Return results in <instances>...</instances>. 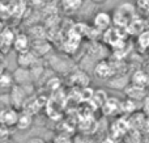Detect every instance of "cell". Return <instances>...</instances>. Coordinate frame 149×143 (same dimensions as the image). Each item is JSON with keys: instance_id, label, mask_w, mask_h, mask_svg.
<instances>
[{"instance_id": "cell-3", "label": "cell", "mask_w": 149, "mask_h": 143, "mask_svg": "<svg viewBox=\"0 0 149 143\" xmlns=\"http://www.w3.org/2000/svg\"><path fill=\"white\" fill-rule=\"evenodd\" d=\"M114 74H115V70L109 60L102 59L94 66V75L100 79H111Z\"/></svg>"}, {"instance_id": "cell-2", "label": "cell", "mask_w": 149, "mask_h": 143, "mask_svg": "<svg viewBox=\"0 0 149 143\" xmlns=\"http://www.w3.org/2000/svg\"><path fill=\"white\" fill-rule=\"evenodd\" d=\"M18 117H20V112L16 110L15 107L3 108L1 112H0V122L4 126L16 128L18 122Z\"/></svg>"}, {"instance_id": "cell-19", "label": "cell", "mask_w": 149, "mask_h": 143, "mask_svg": "<svg viewBox=\"0 0 149 143\" xmlns=\"http://www.w3.org/2000/svg\"><path fill=\"white\" fill-rule=\"evenodd\" d=\"M73 143H95V141L90 137H77Z\"/></svg>"}, {"instance_id": "cell-13", "label": "cell", "mask_w": 149, "mask_h": 143, "mask_svg": "<svg viewBox=\"0 0 149 143\" xmlns=\"http://www.w3.org/2000/svg\"><path fill=\"white\" fill-rule=\"evenodd\" d=\"M84 0H60L62 8L65 13H73L77 12L82 7Z\"/></svg>"}, {"instance_id": "cell-4", "label": "cell", "mask_w": 149, "mask_h": 143, "mask_svg": "<svg viewBox=\"0 0 149 143\" xmlns=\"http://www.w3.org/2000/svg\"><path fill=\"white\" fill-rule=\"evenodd\" d=\"M148 89L144 88V87H139L136 84H132L130 83L128 86L126 87L124 89V93H126L127 99H132V100H136V101H143L145 99V96L148 95Z\"/></svg>"}, {"instance_id": "cell-20", "label": "cell", "mask_w": 149, "mask_h": 143, "mask_svg": "<svg viewBox=\"0 0 149 143\" xmlns=\"http://www.w3.org/2000/svg\"><path fill=\"white\" fill-rule=\"evenodd\" d=\"M25 143H46V142H45V139L39 138V137H33V138H29Z\"/></svg>"}, {"instance_id": "cell-21", "label": "cell", "mask_w": 149, "mask_h": 143, "mask_svg": "<svg viewBox=\"0 0 149 143\" xmlns=\"http://www.w3.org/2000/svg\"><path fill=\"white\" fill-rule=\"evenodd\" d=\"M29 3H30V5H34V7H41V5H43L47 1V0H28Z\"/></svg>"}, {"instance_id": "cell-9", "label": "cell", "mask_w": 149, "mask_h": 143, "mask_svg": "<svg viewBox=\"0 0 149 143\" xmlns=\"http://www.w3.org/2000/svg\"><path fill=\"white\" fill-rule=\"evenodd\" d=\"M13 76H15L16 84L25 86V84H29L31 81V70L30 68H25V67H18L13 72Z\"/></svg>"}, {"instance_id": "cell-22", "label": "cell", "mask_w": 149, "mask_h": 143, "mask_svg": "<svg viewBox=\"0 0 149 143\" xmlns=\"http://www.w3.org/2000/svg\"><path fill=\"white\" fill-rule=\"evenodd\" d=\"M101 143H115V138L114 137H107V138H103Z\"/></svg>"}, {"instance_id": "cell-15", "label": "cell", "mask_w": 149, "mask_h": 143, "mask_svg": "<svg viewBox=\"0 0 149 143\" xmlns=\"http://www.w3.org/2000/svg\"><path fill=\"white\" fill-rule=\"evenodd\" d=\"M137 45L143 50L149 49V29H144L141 33L137 34Z\"/></svg>"}, {"instance_id": "cell-24", "label": "cell", "mask_w": 149, "mask_h": 143, "mask_svg": "<svg viewBox=\"0 0 149 143\" xmlns=\"http://www.w3.org/2000/svg\"><path fill=\"white\" fill-rule=\"evenodd\" d=\"M1 143H12V141H10V138L9 139H1Z\"/></svg>"}, {"instance_id": "cell-7", "label": "cell", "mask_w": 149, "mask_h": 143, "mask_svg": "<svg viewBox=\"0 0 149 143\" xmlns=\"http://www.w3.org/2000/svg\"><path fill=\"white\" fill-rule=\"evenodd\" d=\"M15 38H16V33L13 32V29H10L9 26H5L1 30V36H0L3 53H7V51H9L10 49H13Z\"/></svg>"}, {"instance_id": "cell-17", "label": "cell", "mask_w": 149, "mask_h": 143, "mask_svg": "<svg viewBox=\"0 0 149 143\" xmlns=\"http://www.w3.org/2000/svg\"><path fill=\"white\" fill-rule=\"evenodd\" d=\"M74 139L71 138L68 134H64V133H59L54 137L52 139V143H73Z\"/></svg>"}, {"instance_id": "cell-11", "label": "cell", "mask_w": 149, "mask_h": 143, "mask_svg": "<svg viewBox=\"0 0 149 143\" xmlns=\"http://www.w3.org/2000/svg\"><path fill=\"white\" fill-rule=\"evenodd\" d=\"M50 49H51L50 43L47 41H45V39H42V38L36 39V41L31 42V50H33L38 57H42V55L47 54V53L50 51Z\"/></svg>"}, {"instance_id": "cell-23", "label": "cell", "mask_w": 149, "mask_h": 143, "mask_svg": "<svg viewBox=\"0 0 149 143\" xmlns=\"http://www.w3.org/2000/svg\"><path fill=\"white\" fill-rule=\"evenodd\" d=\"M92 3H94V4H101V3H103V1H106V0H90Z\"/></svg>"}, {"instance_id": "cell-6", "label": "cell", "mask_w": 149, "mask_h": 143, "mask_svg": "<svg viewBox=\"0 0 149 143\" xmlns=\"http://www.w3.org/2000/svg\"><path fill=\"white\" fill-rule=\"evenodd\" d=\"M31 49V41L30 37L25 33H17L16 34L15 42H13V50L16 53H24Z\"/></svg>"}, {"instance_id": "cell-5", "label": "cell", "mask_w": 149, "mask_h": 143, "mask_svg": "<svg viewBox=\"0 0 149 143\" xmlns=\"http://www.w3.org/2000/svg\"><path fill=\"white\" fill-rule=\"evenodd\" d=\"M38 59V55L33 51V50H28L24 53H18L17 55V63L18 67H25V68H33L34 63Z\"/></svg>"}, {"instance_id": "cell-16", "label": "cell", "mask_w": 149, "mask_h": 143, "mask_svg": "<svg viewBox=\"0 0 149 143\" xmlns=\"http://www.w3.org/2000/svg\"><path fill=\"white\" fill-rule=\"evenodd\" d=\"M137 12L144 17H149V0H136Z\"/></svg>"}, {"instance_id": "cell-8", "label": "cell", "mask_w": 149, "mask_h": 143, "mask_svg": "<svg viewBox=\"0 0 149 143\" xmlns=\"http://www.w3.org/2000/svg\"><path fill=\"white\" fill-rule=\"evenodd\" d=\"M130 83L136 84V86H139V87H144V88L148 89V87H149V74L144 70H136L131 75Z\"/></svg>"}, {"instance_id": "cell-12", "label": "cell", "mask_w": 149, "mask_h": 143, "mask_svg": "<svg viewBox=\"0 0 149 143\" xmlns=\"http://www.w3.org/2000/svg\"><path fill=\"white\" fill-rule=\"evenodd\" d=\"M31 123H33V116H31V113L26 112V110L20 112V117H18V122L16 128L18 130H28L31 126Z\"/></svg>"}, {"instance_id": "cell-10", "label": "cell", "mask_w": 149, "mask_h": 143, "mask_svg": "<svg viewBox=\"0 0 149 143\" xmlns=\"http://www.w3.org/2000/svg\"><path fill=\"white\" fill-rule=\"evenodd\" d=\"M15 86H16V80L13 74H10L7 70H3L1 75H0V87H1V89L9 92Z\"/></svg>"}, {"instance_id": "cell-18", "label": "cell", "mask_w": 149, "mask_h": 143, "mask_svg": "<svg viewBox=\"0 0 149 143\" xmlns=\"http://www.w3.org/2000/svg\"><path fill=\"white\" fill-rule=\"evenodd\" d=\"M141 108L144 110V114L149 116V93L145 96V99L141 101Z\"/></svg>"}, {"instance_id": "cell-25", "label": "cell", "mask_w": 149, "mask_h": 143, "mask_svg": "<svg viewBox=\"0 0 149 143\" xmlns=\"http://www.w3.org/2000/svg\"><path fill=\"white\" fill-rule=\"evenodd\" d=\"M148 91H149V87H148Z\"/></svg>"}, {"instance_id": "cell-14", "label": "cell", "mask_w": 149, "mask_h": 143, "mask_svg": "<svg viewBox=\"0 0 149 143\" xmlns=\"http://www.w3.org/2000/svg\"><path fill=\"white\" fill-rule=\"evenodd\" d=\"M71 83L73 86H80V87H84L89 84V76L86 75L85 72L82 71H74V72L71 75Z\"/></svg>"}, {"instance_id": "cell-1", "label": "cell", "mask_w": 149, "mask_h": 143, "mask_svg": "<svg viewBox=\"0 0 149 143\" xmlns=\"http://www.w3.org/2000/svg\"><path fill=\"white\" fill-rule=\"evenodd\" d=\"M92 24L98 32H106L111 28V25L114 24L113 15L106 11H100V12L94 13L93 16Z\"/></svg>"}]
</instances>
